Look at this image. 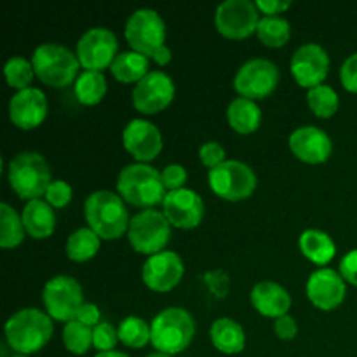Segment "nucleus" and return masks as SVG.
Here are the masks:
<instances>
[{
	"label": "nucleus",
	"instance_id": "f257e3e1",
	"mask_svg": "<svg viewBox=\"0 0 357 357\" xmlns=\"http://www.w3.org/2000/svg\"><path fill=\"white\" fill-rule=\"evenodd\" d=\"M84 216L89 229L105 241L121 239L131 223L122 197L110 190L93 192L86 199Z\"/></svg>",
	"mask_w": 357,
	"mask_h": 357
},
{
	"label": "nucleus",
	"instance_id": "f03ea898",
	"mask_svg": "<svg viewBox=\"0 0 357 357\" xmlns=\"http://www.w3.org/2000/svg\"><path fill=\"white\" fill-rule=\"evenodd\" d=\"M52 319L38 309H23L6 323V342L16 354L30 356L44 349L52 337Z\"/></svg>",
	"mask_w": 357,
	"mask_h": 357
},
{
	"label": "nucleus",
	"instance_id": "7ed1b4c3",
	"mask_svg": "<svg viewBox=\"0 0 357 357\" xmlns=\"http://www.w3.org/2000/svg\"><path fill=\"white\" fill-rule=\"evenodd\" d=\"M117 192L124 202L145 209L162 204L167 194L159 171L142 162L129 164L119 173Z\"/></svg>",
	"mask_w": 357,
	"mask_h": 357
},
{
	"label": "nucleus",
	"instance_id": "20e7f679",
	"mask_svg": "<svg viewBox=\"0 0 357 357\" xmlns=\"http://www.w3.org/2000/svg\"><path fill=\"white\" fill-rule=\"evenodd\" d=\"M150 344L157 352L176 356L188 349L195 335V321L190 312L181 307H169L153 317Z\"/></svg>",
	"mask_w": 357,
	"mask_h": 357
},
{
	"label": "nucleus",
	"instance_id": "39448f33",
	"mask_svg": "<svg viewBox=\"0 0 357 357\" xmlns=\"http://www.w3.org/2000/svg\"><path fill=\"white\" fill-rule=\"evenodd\" d=\"M31 65H33L35 77L49 87L61 89L79 79L77 73L80 63L77 54H73L65 45L54 42L38 45L31 56Z\"/></svg>",
	"mask_w": 357,
	"mask_h": 357
},
{
	"label": "nucleus",
	"instance_id": "423d86ee",
	"mask_svg": "<svg viewBox=\"0 0 357 357\" xmlns=\"http://www.w3.org/2000/svg\"><path fill=\"white\" fill-rule=\"evenodd\" d=\"M9 185L23 201H37L52 183L49 164L40 153L23 152L9 162Z\"/></svg>",
	"mask_w": 357,
	"mask_h": 357
},
{
	"label": "nucleus",
	"instance_id": "0eeeda50",
	"mask_svg": "<svg viewBox=\"0 0 357 357\" xmlns=\"http://www.w3.org/2000/svg\"><path fill=\"white\" fill-rule=\"evenodd\" d=\"M128 239L132 250L139 255L153 257L162 253L171 239V223L162 211L143 209L131 218Z\"/></svg>",
	"mask_w": 357,
	"mask_h": 357
},
{
	"label": "nucleus",
	"instance_id": "6e6552de",
	"mask_svg": "<svg viewBox=\"0 0 357 357\" xmlns=\"http://www.w3.org/2000/svg\"><path fill=\"white\" fill-rule=\"evenodd\" d=\"M208 181L213 194L230 202L246 201L257 188V174L241 160H225L209 169Z\"/></svg>",
	"mask_w": 357,
	"mask_h": 357
},
{
	"label": "nucleus",
	"instance_id": "1a4fd4ad",
	"mask_svg": "<svg viewBox=\"0 0 357 357\" xmlns=\"http://www.w3.org/2000/svg\"><path fill=\"white\" fill-rule=\"evenodd\" d=\"M126 40L131 51L146 58H153L162 45H166V24L160 14L153 9H138L126 21Z\"/></svg>",
	"mask_w": 357,
	"mask_h": 357
},
{
	"label": "nucleus",
	"instance_id": "9d476101",
	"mask_svg": "<svg viewBox=\"0 0 357 357\" xmlns=\"http://www.w3.org/2000/svg\"><path fill=\"white\" fill-rule=\"evenodd\" d=\"M45 312L52 321L70 323L77 319L80 307L84 305L82 288L79 282L70 275H56L49 279L42 291Z\"/></svg>",
	"mask_w": 357,
	"mask_h": 357
},
{
	"label": "nucleus",
	"instance_id": "9b49d317",
	"mask_svg": "<svg viewBox=\"0 0 357 357\" xmlns=\"http://www.w3.org/2000/svg\"><path fill=\"white\" fill-rule=\"evenodd\" d=\"M279 86V68L268 59H250L236 73L234 89L241 98L257 101L271 96Z\"/></svg>",
	"mask_w": 357,
	"mask_h": 357
},
{
	"label": "nucleus",
	"instance_id": "f8f14e48",
	"mask_svg": "<svg viewBox=\"0 0 357 357\" xmlns=\"http://www.w3.org/2000/svg\"><path fill=\"white\" fill-rule=\"evenodd\" d=\"M260 10L250 0H227L220 3L215 14V24L220 35L230 40H243L255 33L260 23Z\"/></svg>",
	"mask_w": 357,
	"mask_h": 357
},
{
	"label": "nucleus",
	"instance_id": "ddd939ff",
	"mask_svg": "<svg viewBox=\"0 0 357 357\" xmlns=\"http://www.w3.org/2000/svg\"><path fill=\"white\" fill-rule=\"evenodd\" d=\"M117 51V37L103 26L91 28L77 42V58L80 66L89 72H103L105 68H110L119 56Z\"/></svg>",
	"mask_w": 357,
	"mask_h": 357
},
{
	"label": "nucleus",
	"instance_id": "4468645a",
	"mask_svg": "<svg viewBox=\"0 0 357 357\" xmlns=\"http://www.w3.org/2000/svg\"><path fill=\"white\" fill-rule=\"evenodd\" d=\"M174 98V84L167 73L153 70L132 89V105L139 114L155 115L166 110Z\"/></svg>",
	"mask_w": 357,
	"mask_h": 357
},
{
	"label": "nucleus",
	"instance_id": "2eb2a0df",
	"mask_svg": "<svg viewBox=\"0 0 357 357\" xmlns=\"http://www.w3.org/2000/svg\"><path fill=\"white\" fill-rule=\"evenodd\" d=\"M162 213L171 227L192 230L201 225L204 218V202L197 192L190 188L167 192L162 201Z\"/></svg>",
	"mask_w": 357,
	"mask_h": 357
},
{
	"label": "nucleus",
	"instance_id": "dca6fc26",
	"mask_svg": "<svg viewBox=\"0 0 357 357\" xmlns=\"http://www.w3.org/2000/svg\"><path fill=\"white\" fill-rule=\"evenodd\" d=\"M185 274V265L174 251H162L145 261L142 271L143 282L155 293H167L176 288Z\"/></svg>",
	"mask_w": 357,
	"mask_h": 357
},
{
	"label": "nucleus",
	"instance_id": "f3484780",
	"mask_svg": "<svg viewBox=\"0 0 357 357\" xmlns=\"http://www.w3.org/2000/svg\"><path fill=\"white\" fill-rule=\"evenodd\" d=\"M330 56L319 44H305L296 49L291 59V75L300 87L314 89L328 77Z\"/></svg>",
	"mask_w": 357,
	"mask_h": 357
},
{
	"label": "nucleus",
	"instance_id": "a211bd4d",
	"mask_svg": "<svg viewBox=\"0 0 357 357\" xmlns=\"http://www.w3.org/2000/svg\"><path fill=\"white\" fill-rule=\"evenodd\" d=\"M345 295H347V286L344 278L333 268L321 267L319 271L312 272L307 281V298L316 309L324 312L338 309L344 303Z\"/></svg>",
	"mask_w": 357,
	"mask_h": 357
},
{
	"label": "nucleus",
	"instance_id": "6ab92c4d",
	"mask_svg": "<svg viewBox=\"0 0 357 357\" xmlns=\"http://www.w3.org/2000/svg\"><path fill=\"white\" fill-rule=\"evenodd\" d=\"M122 145L132 159L146 164L155 159L162 150V135L152 122L132 119L122 132Z\"/></svg>",
	"mask_w": 357,
	"mask_h": 357
},
{
	"label": "nucleus",
	"instance_id": "aec40b11",
	"mask_svg": "<svg viewBox=\"0 0 357 357\" xmlns=\"http://www.w3.org/2000/svg\"><path fill=\"white\" fill-rule=\"evenodd\" d=\"M289 150L305 164H324L333 153V142L326 131L316 126H302L289 135Z\"/></svg>",
	"mask_w": 357,
	"mask_h": 357
},
{
	"label": "nucleus",
	"instance_id": "412c9836",
	"mask_svg": "<svg viewBox=\"0 0 357 357\" xmlns=\"http://www.w3.org/2000/svg\"><path fill=\"white\" fill-rule=\"evenodd\" d=\"M47 117V100L37 87L17 91L9 101V119L21 131H31Z\"/></svg>",
	"mask_w": 357,
	"mask_h": 357
},
{
	"label": "nucleus",
	"instance_id": "4be33fe9",
	"mask_svg": "<svg viewBox=\"0 0 357 357\" xmlns=\"http://www.w3.org/2000/svg\"><path fill=\"white\" fill-rule=\"evenodd\" d=\"M251 303L258 314L271 319H279L282 316H288L291 309V296L288 289L281 284L272 281L258 282L251 289Z\"/></svg>",
	"mask_w": 357,
	"mask_h": 357
},
{
	"label": "nucleus",
	"instance_id": "5701e85b",
	"mask_svg": "<svg viewBox=\"0 0 357 357\" xmlns=\"http://www.w3.org/2000/svg\"><path fill=\"white\" fill-rule=\"evenodd\" d=\"M21 220H23L24 230L31 239H47L54 234V208L49 206L47 201L37 199V201L26 202L23 213H21Z\"/></svg>",
	"mask_w": 357,
	"mask_h": 357
},
{
	"label": "nucleus",
	"instance_id": "b1692460",
	"mask_svg": "<svg viewBox=\"0 0 357 357\" xmlns=\"http://www.w3.org/2000/svg\"><path fill=\"white\" fill-rule=\"evenodd\" d=\"M213 345L218 352L227 356L239 354L246 347V333L237 321L230 317H220L213 323L209 331Z\"/></svg>",
	"mask_w": 357,
	"mask_h": 357
},
{
	"label": "nucleus",
	"instance_id": "393cba45",
	"mask_svg": "<svg viewBox=\"0 0 357 357\" xmlns=\"http://www.w3.org/2000/svg\"><path fill=\"white\" fill-rule=\"evenodd\" d=\"M298 246L303 257L316 265L330 264L335 258V255H337V244L323 230L309 229L302 232Z\"/></svg>",
	"mask_w": 357,
	"mask_h": 357
},
{
	"label": "nucleus",
	"instance_id": "a878e982",
	"mask_svg": "<svg viewBox=\"0 0 357 357\" xmlns=\"http://www.w3.org/2000/svg\"><path fill=\"white\" fill-rule=\"evenodd\" d=\"M227 121L229 126L239 135H251L261 124V110L257 101L246 98H236L230 101L227 108Z\"/></svg>",
	"mask_w": 357,
	"mask_h": 357
},
{
	"label": "nucleus",
	"instance_id": "bb28decb",
	"mask_svg": "<svg viewBox=\"0 0 357 357\" xmlns=\"http://www.w3.org/2000/svg\"><path fill=\"white\" fill-rule=\"evenodd\" d=\"M150 61L146 56L135 51H126L115 58L112 63L110 72L119 82L122 84H138L150 73Z\"/></svg>",
	"mask_w": 357,
	"mask_h": 357
},
{
	"label": "nucleus",
	"instance_id": "cd10ccee",
	"mask_svg": "<svg viewBox=\"0 0 357 357\" xmlns=\"http://www.w3.org/2000/svg\"><path fill=\"white\" fill-rule=\"evenodd\" d=\"M107 79H105L103 72H89L84 70L75 80V87L73 93L79 103L86 105V107H94L100 103L107 94Z\"/></svg>",
	"mask_w": 357,
	"mask_h": 357
},
{
	"label": "nucleus",
	"instance_id": "c85d7f7f",
	"mask_svg": "<svg viewBox=\"0 0 357 357\" xmlns=\"http://www.w3.org/2000/svg\"><path fill=\"white\" fill-rule=\"evenodd\" d=\"M100 237L98 234H94L93 230L87 227V229H79L73 234H70V237L66 239V257L72 261L77 264H84V261H89L91 258H94L100 251Z\"/></svg>",
	"mask_w": 357,
	"mask_h": 357
},
{
	"label": "nucleus",
	"instance_id": "c756f323",
	"mask_svg": "<svg viewBox=\"0 0 357 357\" xmlns=\"http://www.w3.org/2000/svg\"><path fill=\"white\" fill-rule=\"evenodd\" d=\"M257 35L267 47H284L291 38V24L281 16H264L258 23Z\"/></svg>",
	"mask_w": 357,
	"mask_h": 357
},
{
	"label": "nucleus",
	"instance_id": "7c9ffc66",
	"mask_svg": "<svg viewBox=\"0 0 357 357\" xmlns=\"http://www.w3.org/2000/svg\"><path fill=\"white\" fill-rule=\"evenodd\" d=\"M24 234L26 230H24L21 216L9 204L2 202L0 204V246L3 250L20 246L24 239Z\"/></svg>",
	"mask_w": 357,
	"mask_h": 357
},
{
	"label": "nucleus",
	"instance_id": "2f4dec72",
	"mask_svg": "<svg viewBox=\"0 0 357 357\" xmlns=\"http://www.w3.org/2000/svg\"><path fill=\"white\" fill-rule=\"evenodd\" d=\"M119 340L129 349H143L146 344H150L152 338V328L145 319L136 316H129L121 321L117 328Z\"/></svg>",
	"mask_w": 357,
	"mask_h": 357
},
{
	"label": "nucleus",
	"instance_id": "473e14b6",
	"mask_svg": "<svg viewBox=\"0 0 357 357\" xmlns=\"http://www.w3.org/2000/svg\"><path fill=\"white\" fill-rule=\"evenodd\" d=\"M307 103L316 117L330 119L338 110V94L331 86L321 84L307 93Z\"/></svg>",
	"mask_w": 357,
	"mask_h": 357
},
{
	"label": "nucleus",
	"instance_id": "72a5a7b5",
	"mask_svg": "<svg viewBox=\"0 0 357 357\" xmlns=\"http://www.w3.org/2000/svg\"><path fill=\"white\" fill-rule=\"evenodd\" d=\"M63 344L68 352L75 356H84L93 347V328L79 323V321H70L65 324L63 330Z\"/></svg>",
	"mask_w": 357,
	"mask_h": 357
},
{
	"label": "nucleus",
	"instance_id": "f704fd0d",
	"mask_svg": "<svg viewBox=\"0 0 357 357\" xmlns=\"http://www.w3.org/2000/svg\"><path fill=\"white\" fill-rule=\"evenodd\" d=\"M3 75H6L7 86L13 89L23 91L31 87V80L35 77V70L31 61H28L23 56H13L3 66Z\"/></svg>",
	"mask_w": 357,
	"mask_h": 357
},
{
	"label": "nucleus",
	"instance_id": "c9c22d12",
	"mask_svg": "<svg viewBox=\"0 0 357 357\" xmlns=\"http://www.w3.org/2000/svg\"><path fill=\"white\" fill-rule=\"evenodd\" d=\"M119 331L117 328L112 326L110 323L101 321L98 326L93 328V347L98 352H110L115 351V345L119 344Z\"/></svg>",
	"mask_w": 357,
	"mask_h": 357
},
{
	"label": "nucleus",
	"instance_id": "e433bc0d",
	"mask_svg": "<svg viewBox=\"0 0 357 357\" xmlns=\"http://www.w3.org/2000/svg\"><path fill=\"white\" fill-rule=\"evenodd\" d=\"M73 190L66 181L63 180H52V183L49 185L47 192H45V201L52 208H65L70 201H72Z\"/></svg>",
	"mask_w": 357,
	"mask_h": 357
},
{
	"label": "nucleus",
	"instance_id": "4c0bfd02",
	"mask_svg": "<svg viewBox=\"0 0 357 357\" xmlns=\"http://www.w3.org/2000/svg\"><path fill=\"white\" fill-rule=\"evenodd\" d=\"M160 176H162V183L166 187V190L174 192L180 190V188H185L188 173L181 164H169V166H166L160 171Z\"/></svg>",
	"mask_w": 357,
	"mask_h": 357
},
{
	"label": "nucleus",
	"instance_id": "58836bf2",
	"mask_svg": "<svg viewBox=\"0 0 357 357\" xmlns=\"http://www.w3.org/2000/svg\"><path fill=\"white\" fill-rule=\"evenodd\" d=\"M225 149L216 142L204 143V145L201 146V150H199V159H201V162L204 164L206 167H209V169H215L216 166L225 162Z\"/></svg>",
	"mask_w": 357,
	"mask_h": 357
},
{
	"label": "nucleus",
	"instance_id": "ea45409f",
	"mask_svg": "<svg viewBox=\"0 0 357 357\" xmlns=\"http://www.w3.org/2000/svg\"><path fill=\"white\" fill-rule=\"evenodd\" d=\"M340 82L345 91L357 94V52L349 56L342 65Z\"/></svg>",
	"mask_w": 357,
	"mask_h": 357
},
{
	"label": "nucleus",
	"instance_id": "a19ab883",
	"mask_svg": "<svg viewBox=\"0 0 357 357\" xmlns=\"http://www.w3.org/2000/svg\"><path fill=\"white\" fill-rule=\"evenodd\" d=\"M338 272H340V275L344 278L345 282L357 286V250L349 251V253L342 258Z\"/></svg>",
	"mask_w": 357,
	"mask_h": 357
},
{
	"label": "nucleus",
	"instance_id": "79ce46f5",
	"mask_svg": "<svg viewBox=\"0 0 357 357\" xmlns=\"http://www.w3.org/2000/svg\"><path fill=\"white\" fill-rule=\"evenodd\" d=\"M274 331L281 340H293L298 335V324L291 316H282L274 321Z\"/></svg>",
	"mask_w": 357,
	"mask_h": 357
},
{
	"label": "nucleus",
	"instance_id": "37998d69",
	"mask_svg": "<svg viewBox=\"0 0 357 357\" xmlns=\"http://www.w3.org/2000/svg\"><path fill=\"white\" fill-rule=\"evenodd\" d=\"M100 319H101L100 309H98V305H94V303H89V302L84 303V305L80 307L79 314H77V321L86 324V326L89 328L98 326V324L101 323Z\"/></svg>",
	"mask_w": 357,
	"mask_h": 357
},
{
	"label": "nucleus",
	"instance_id": "c03bdc74",
	"mask_svg": "<svg viewBox=\"0 0 357 357\" xmlns=\"http://www.w3.org/2000/svg\"><path fill=\"white\" fill-rule=\"evenodd\" d=\"M255 3L260 14H265V16H279L291 7V2H286V0H258Z\"/></svg>",
	"mask_w": 357,
	"mask_h": 357
},
{
	"label": "nucleus",
	"instance_id": "a18cd8bd",
	"mask_svg": "<svg viewBox=\"0 0 357 357\" xmlns=\"http://www.w3.org/2000/svg\"><path fill=\"white\" fill-rule=\"evenodd\" d=\"M152 59H153V61H155L159 66H166L167 63L171 61V49L167 47V45H162V47H160L159 51H157L155 54H153Z\"/></svg>",
	"mask_w": 357,
	"mask_h": 357
},
{
	"label": "nucleus",
	"instance_id": "49530a36",
	"mask_svg": "<svg viewBox=\"0 0 357 357\" xmlns=\"http://www.w3.org/2000/svg\"><path fill=\"white\" fill-rule=\"evenodd\" d=\"M94 357H129V356L121 351H110V352H98Z\"/></svg>",
	"mask_w": 357,
	"mask_h": 357
},
{
	"label": "nucleus",
	"instance_id": "de8ad7c7",
	"mask_svg": "<svg viewBox=\"0 0 357 357\" xmlns=\"http://www.w3.org/2000/svg\"><path fill=\"white\" fill-rule=\"evenodd\" d=\"M149 357H173V356H167V354H160V352H155V354H150Z\"/></svg>",
	"mask_w": 357,
	"mask_h": 357
},
{
	"label": "nucleus",
	"instance_id": "09e8293b",
	"mask_svg": "<svg viewBox=\"0 0 357 357\" xmlns=\"http://www.w3.org/2000/svg\"><path fill=\"white\" fill-rule=\"evenodd\" d=\"M13 357H28V356H24V354H14Z\"/></svg>",
	"mask_w": 357,
	"mask_h": 357
}]
</instances>
